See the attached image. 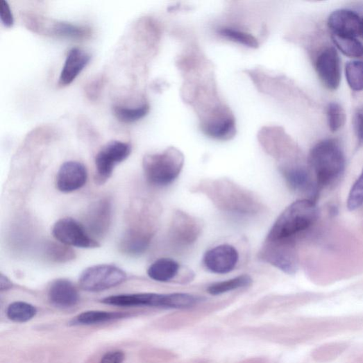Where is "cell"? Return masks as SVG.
Here are the masks:
<instances>
[{
  "instance_id": "6",
  "label": "cell",
  "mask_w": 363,
  "mask_h": 363,
  "mask_svg": "<svg viewBox=\"0 0 363 363\" xmlns=\"http://www.w3.org/2000/svg\"><path fill=\"white\" fill-rule=\"evenodd\" d=\"M102 303L120 307H149L166 309H175L176 294L137 293L118 294L108 296Z\"/></svg>"
},
{
  "instance_id": "27",
  "label": "cell",
  "mask_w": 363,
  "mask_h": 363,
  "mask_svg": "<svg viewBox=\"0 0 363 363\" xmlns=\"http://www.w3.org/2000/svg\"><path fill=\"white\" fill-rule=\"evenodd\" d=\"M327 119L330 130L333 133L340 130L346 121V113L344 108L337 103H332L327 108Z\"/></svg>"
},
{
  "instance_id": "32",
  "label": "cell",
  "mask_w": 363,
  "mask_h": 363,
  "mask_svg": "<svg viewBox=\"0 0 363 363\" xmlns=\"http://www.w3.org/2000/svg\"><path fill=\"white\" fill-rule=\"evenodd\" d=\"M356 135L360 143H363V110L358 112L355 118Z\"/></svg>"
},
{
  "instance_id": "25",
  "label": "cell",
  "mask_w": 363,
  "mask_h": 363,
  "mask_svg": "<svg viewBox=\"0 0 363 363\" xmlns=\"http://www.w3.org/2000/svg\"><path fill=\"white\" fill-rule=\"evenodd\" d=\"M345 72L349 87L354 91L363 90V62H348L346 65Z\"/></svg>"
},
{
  "instance_id": "28",
  "label": "cell",
  "mask_w": 363,
  "mask_h": 363,
  "mask_svg": "<svg viewBox=\"0 0 363 363\" xmlns=\"http://www.w3.org/2000/svg\"><path fill=\"white\" fill-rule=\"evenodd\" d=\"M363 204V170L359 178L352 187L348 201L347 207L350 211H354Z\"/></svg>"
},
{
  "instance_id": "20",
  "label": "cell",
  "mask_w": 363,
  "mask_h": 363,
  "mask_svg": "<svg viewBox=\"0 0 363 363\" xmlns=\"http://www.w3.org/2000/svg\"><path fill=\"white\" fill-rule=\"evenodd\" d=\"M150 239L149 236L130 230L123 238L121 243L122 251L130 255L141 254L146 251L149 246Z\"/></svg>"
},
{
  "instance_id": "8",
  "label": "cell",
  "mask_w": 363,
  "mask_h": 363,
  "mask_svg": "<svg viewBox=\"0 0 363 363\" xmlns=\"http://www.w3.org/2000/svg\"><path fill=\"white\" fill-rule=\"evenodd\" d=\"M262 255L263 259L287 274H294L298 270L294 240L266 241Z\"/></svg>"
},
{
  "instance_id": "16",
  "label": "cell",
  "mask_w": 363,
  "mask_h": 363,
  "mask_svg": "<svg viewBox=\"0 0 363 363\" xmlns=\"http://www.w3.org/2000/svg\"><path fill=\"white\" fill-rule=\"evenodd\" d=\"M112 207L110 203L102 201L96 203L91 209L88 217V227L92 233L103 235L110 223Z\"/></svg>"
},
{
  "instance_id": "31",
  "label": "cell",
  "mask_w": 363,
  "mask_h": 363,
  "mask_svg": "<svg viewBox=\"0 0 363 363\" xmlns=\"http://www.w3.org/2000/svg\"><path fill=\"white\" fill-rule=\"evenodd\" d=\"M125 354L121 351H112L106 353L101 358L100 363H123Z\"/></svg>"
},
{
  "instance_id": "29",
  "label": "cell",
  "mask_w": 363,
  "mask_h": 363,
  "mask_svg": "<svg viewBox=\"0 0 363 363\" xmlns=\"http://www.w3.org/2000/svg\"><path fill=\"white\" fill-rule=\"evenodd\" d=\"M105 84L103 77H97L90 81L85 87V93L88 100L96 101L100 97Z\"/></svg>"
},
{
  "instance_id": "19",
  "label": "cell",
  "mask_w": 363,
  "mask_h": 363,
  "mask_svg": "<svg viewBox=\"0 0 363 363\" xmlns=\"http://www.w3.org/2000/svg\"><path fill=\"white\" fill-rule=\"evenodd\" d=\"M130 316L128 314L104 311H87L76 316L71 324L76 326H90L105 323Z\"/></svg>"
},
{
  "instance_id": "23",
  "label": "cell",
  "mask_w": 363,
  "mask_h": 363,
  "mask_svg": "<svg viewBox=\"0 0 363 363\" xmlns=\"http://www.w3.org/2000/svg\"><path fill=\"white\" fill-rule=\"evenodd\" d=\"M332 40L336 47L345 56L351 58L363 56V44L356 38L333 35Z\"/></svg>"
},
{
  "instance_id": "3",
  "label": "cell",
  "mask_w": 363,
  "mask_h": 363,
  "mask_svg": "<svg viewBox=\"0 0 363 363\" xmlns=\"http://www.w3.org/2000/svg\"><path fill=\"white\" fill-rule=\"evenodd\" d=\"M184 162L183 153L171 147L162 153L146 155L143 160V168L150 183L156 186H167L178 178Z\"/></svg>"
},
{
  "instance_id": "22",
  "label": "cell",
  "mask_w": 363,
  "mask_h": 363,
  "mask_svg": "<svg viewBox=\"0 0 363 363\" xmlns=\"http://www.w3.org/2000/svg\"><path fill=\"white\" fill-rule=\"evenodd\" d=\"M251 283L252 279L249 276L242 275L233 279L214 283L209 286L208 291L212 295H220L248 287Z\"/></svg>"
},
{
  "instance_id": "9",
  "label": "cell",
  "mask_w": 363,
  "mask_h": 363,
  "mask_svg": "<svg viewBox=\"0 0 363 363\" xmlns=\"http://www.w3.org/2000/svg\"><path fill=\"white\" fill-rule=\"evenodd\" d=\"M130 152V146L119 141L111 142L99 151L95 158L97 183L101 184L106 182L117 164L125 160Z\"/></svg>"
},
{
  "instance_id": "14",
  "label": "cell",
  "mask_w": 363,
  "mask_h": 363,
  "mask_svg": "<svg viewBox=\"0 0 363 363\" xmlns=\"http://www.w3.org/2000/svg\"><path fill=\"white\" fill-rule=\"evenodd\" d=\"M90 59V55L85 51L76 47L71 49L66 57L58 85L61 87L71 85L84 70Z\"/></svg>"
},
{
  "instance_id": "18",
  "label": "cell",
  "mask_w": 363,
  "mask_h": 363,
  "mask_svg": "<svg viewBox=\"0 0 363 363\" xmlns=\"http://www.w3.org/2000/svg\"><path fill=\"white\" fill-rule=\"evenodd\" d=\"M180 270L179 264L171 258H160L149 268V277L157 282H167L173 280Z\"/></svg>"
},
{
  "instance_id": "24",
  "label": "cell",
  "mask_w": 363,
  "mask_h": 363,
  "mask_svg": "<svg viewBox=\"0 0 363 363\" xmlns=\"http://www.w3.org/2000/svg\"><path fill=\"white\" fill-rule=\"evenodd\" d=\"M149 110V105H144L135 108L115 106L113 109V112L119 121L130 124L136 122L145 117L148 115Z\"/></svg>"
},
{
  "instance_id": "10",
  "label": "cell",
  "mask_w": 363,
  "mask_h": 363,
  "mask_svg": "<svg viewBox=\"0 0 363 363\" xmlns=\"http://www.w3.org/2000/svg\"><path fill=\"white\" fill-rule=\"evenodd\" d=\"M316 69L326 88L335 90L339 87L341 78V60L335 48H327L319 55Z\"/></svg>"
},
{
  "instance_id": "26",
  "label": "cell",
  "mask_w": 363,
  "mask_h": 363,
  "mask_svg": "<svg viewBox=\"0 0 363 363\" xmlns=\"http://www.w3.org/2000/svg\"><path fill=\"white\" fill-rule=\"evenodd\" d=\"M219 34L230 41L248 47L256 49L258 47L257 40L253 35L244 31L232 28H222L219 30Z\"/></svg>"
},
{
  "instance_id": "7",
  "label": "cell",
  "mask_w": 363,
  "mask_h": 363,
  "mask_svg": "<svg viewBox=\"0 0 363 363\" xmlns=\"http://www.w3.org/2000/svg\"><path fill=\"white\" fill-rule=\"evenodd\" d=\"M54 238L61 244L77 248H94L100 244L90 236L85 227L72 218H63L52 228Z\"/></svg>"
},
{
  "instance_id": "30",
  "label": "cell",
  "mask_w": 363,
  "mask_h": 363,
  "mask_svg": "<svg viewBox=\"0 0 363 363\" xmlns=\"http://www.w3.org/2000/svg\"><path fill=\"white\" fill-rule=\"evenodd\" d=\"M0 19L4 26L11 28L14 25V16L10 5L6 0H0Z\"/></svg>"
},
{
  "instance_id": "15",
  "label": "cell",
  "mask_w": 363,
  "mask_h": 363,
  "mask_svg": "<svg viewBox=\"0 0 363 363\" xmlns=\"http://www.w3.org/2000/svg\"><path fill=\"white\" fill-rule=\"evenodd\" d=\"M48 296L53 305L62 309L74 307L79 301L76 287L71 281L65 279H58L53 282Z\"/></svg>"
},
{
  "instance_id": "5",
  "label": "cell",
  "mask_w": 363,
  "mask_h": 363,
  "mask_svg": "<svg viewBox=\"0 0 363 363\" xmlns=\"http://www.w3.org/2000/svg\"><path fill=\"white\" fill-rule=\"evenodd\" d=\"M126 274L119 268L112 265H97L85 269L81 275V287L88 292H101L115 287L123 283Z\"/></svg>"
},
{
  "instance_id": "21",
  "label": "cell",
  "mask_w": 363,
  "mask_h": 363,
  "mask_svg": "<svg viewBox=\"0 0 363 363\" xmlns=\"http://www.w3.org/2000/svg\"><path fill=\"white\" fill-rule=\"evenodd\" d=\"M6 314L8 318L13 322L25 323L36 316L37 310L29 303L15 302L8 306Z\"/></svg>"
},
{
  "instance_id": "34",
  "label": "cell",
  "mask_w": 363,
  "mask_h": 363,
  "mask_svg": "<svg viewBox=\"0 0 363 363\" xmlns=\"http://www.w3.org/2000/svg\"><path fill=\"white\" fill-rule=\"evenodd\" d=\"M362 34L363 35V19L362 20Z\"/></svg>"
},
{
  "instance_id": "1",
  "label": "cell",
  "mask_w": 363,
  "mask_h": 363,
  "mask_svg": "<svg viewBox=\"0 0 363 363\" xmlns=\"http://www.w3.org/2000/svg\"><path fill=\"white\" fill-rule=\"evenodd\" d=\"M319 217L315 202L305 199L287 207L271 228L267 241L294 240L295 236L313 225Z\"/></svg>"
},
{
  "instance_id": "2",
  "label": "cell",
  "mask_w": 363,
  "mask_h": 363,
  "mask_svg": "<svg viewBox=\"0 0 363 363\" xmlns=\"http://www.w3.org/2000/svg\"><path fill=\"white\" fill-rule=\"evenodd\" d=\"M310 160L319 189L335 183L345 171L344 153L335 140H323L315 145Z\"/></svg>"
},
{
  "instance_id": "17",
  "label": "cell",
  "mask_w": 363,
  "mask_h": 363,
  "mask_svg": "<svg viewBox=\"0 0 363 363\" xmlns=\"http://www.w3.org/2000/svg\"><path fill=\"white\" fill-rule=\"evenodd\" d=\"M284 175L288 185L294 190L308 192L314 198L317 196L319 188L317 184L313 183L310 174L304 168L286 169Z\"/></svg>"
},
{
  "instance_id": "12",
  "label": "cell",
  "mask_w": 363,
  "mask_h": 363,
  "mask_svg": "<svg viewBox=\"0 0 363 363\" xmlns=\"http://www.w3.org/2000/svg\"><path fill=\"white\" fill-rule=\"evenodd\" d=\"M87 180V172L84 164L76 161H68L60 168L56 185L65 193L76 191L83 187Z\"/></svg>"
},
{
  "instance_id": "11",
  "label": "cell",
  "mask_w": 363,
  "mask_h": 363,
  "mask_svg": "<svg viewBox=\"0 0 363 363\" xmlns=\"http://www.w3.org/2000/svg\"><path fill=\"white\" fill-rule=\"evenodd\" d=\"M239 260L238 251L228 244L216 246L204 255L203 262L206 269L216 274H226L234 271Z\"/></svg>"
},
{
  "instance_id": "33",
  "label": "cell",
  "mask_w": 363,
  "mask_h": 363,
  "mask_svg": "<svg viewBox=\"0 0 363 363\" xmlns=\"http://www.w3.org/2000/svg\"><path fill=\"white\" fill-rule=\"evenodd\" d=\"M12 287V283L10 280L3 275H1V278H0V289L1 291L7 290Z\"/></svg>"
},
{
  "instance_id": "13",
  "label": "cell",
  "mask_w": 363,
  "mask_h": 363,
  "mask_svg": "<svg viewBox=\"0 0 363 363\" xmlns=\"http://www.w3.org/2000/svg\"><path fill=\"white\" fill-rule=\"evenodd\" d=\"M328 26L335 35L356 38L362 34V20L356 12L350 10L333 12L328 17Z\"/></svg>"
},
{
  "instance_id": "4",
  "label": "cell",
  "mask_w": 363,
  "mask_h": 363,
  "mask_svg": "<svg viewBox=\"0 0 363 363\" xmlns=\"http://www.w3.org/2000/svg\"><path fill=\"white\" fill-rule=\"evenodd\" d=\"M24 22L28 29L41 35L77 40H87L92 35L90 27L51 19L37 15H25Z\"/></svg>"
}]
</instances>
